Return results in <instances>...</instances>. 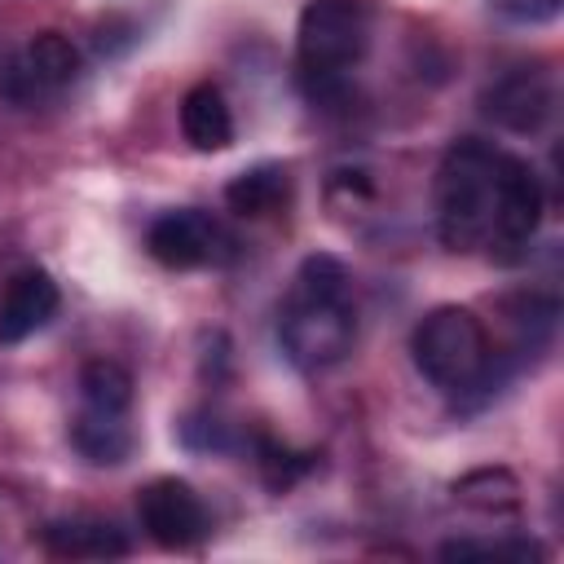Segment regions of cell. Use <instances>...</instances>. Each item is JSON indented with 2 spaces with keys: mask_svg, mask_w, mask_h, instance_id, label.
Listing matches in <instances>:
<instances>
[{
  "mask_svg": "<svg viewBox=\"0 0 564 564\" xmlns=\"http://www.w3.org/2000/svg\"><path fill=\"white\" fill-rule=\"evenodd\" d=\"M542 225L538 172L489 141L463 137L436 167V234L449 251H485L498 264L529 256Z\"/></svg>",
  "mask_w": 564,
  "mask_h": 564,
  "instance_id": "6da1fadb",
  "label": "cell"
},
{
  "mask_svg": "<svg viewBox=\"0 0 564 564\" xmlns=\"http://www.w3.org/2000/svg\"><path fill=\"white\" fill-rule=\"evenodd\" d=\"M352 339L357 308L348 269L335 256L317 251L291 278V291L278 308V344L300 370H326L352 352Z\"/></svg>",
  "mask_w": 564,
  "mask_h": 564,
  "instance_id": "7a4b0ae2",
  "label": "cell"
},
{
  "mask_svg": "<svg viewBox=\"0 0 564 564\" xmlns=\"http://www.w3.org/2000/svg\"><path fill=\"white\" fill-rule=\"evenodd\" d=\"M410 352H414L419 375L449 397L489 401V392H498V383L507 379L485 322L463 304H441L423 313L410 335Z\"/></svg>",
  "mask_w": 564,
  "mask_h": 564,
  "instance_id": "3957f363",
  "label": "cell"
},
{
  "mask_svg": "<svg viewBox=\"0 0 564 564\" xmlns=\"http://www.w3.org/2000/svg\"><path fill=\"white\" fill-rule=\"evenodd\" d=\"M366 9L361 0H308L295 26V62L313 97H326L344 70H352L366 53Z\"/></svg>",
  "mask_w": 564,
  "mask_h": 564,
  "instance_id": "277c9868",
  "label": "cell"
},
{
  "mask_svg": "<svg viewBox=\"0 0 564 564\" xmlns=\"http://www.w3.org/2000/svg\"><path fill=\"white\" fill-rule=\"evenodd\" d=\"M79 75V48L62 31H40L22 48L0 57V97L13 106H40Z\"/></svg>",
  "mask_w": 564,
  "mask_h": 564,
  "instance_id": "5b68a950",
  "label": "cell"
},
{
  "mask_svg": "<svg viewBox=\"0 0 564 564\" xmlns=\"http://www.w3.org/2000/svg\"><path fill=\"white\" fill-rule=\"evenodd\" d=\"M137 520H141L145 538L163 551H189L212 529L203 498L194 494V485H185L176 476H159L137 494Z\"/></svg>",
  "mask_w": 564,
  "mask_h": 564,
  "instance_id": "8992f818",
  "label": "cell"
},
{
  "mask_svg": "<svg viewBox=\"0 0 564 564\" xmlns=\"http://www.w3.org/2000/svg\"><path fill=\"white\" fill-rule=\"evenodd\" d=\"M145 247L163 269H203L229 256V234L198 207H176L163 212L159 220H150L145 229Z\"/></svg>",
  "mask_w": 564,
  "mask_h": 564,
  "instance_id": "52a82bcc",
  "label": "cell"
},
{
  "mask_svg": "<svg viewBox=\"0 0 564 564\" xmlns=\"http://www.w3.org/2000/svg\"><path fill=\"white\" fill-rule=\"evenodd\" d=\"M555 110V84L546 70L516 66L485 93V115L511 132H538Z\"/></svg>",
  "mask_w": 564,
  "mask_h": 564,
  "instance_id": "ba28073f",
  "label": "cell"
},
{
  "mask_svg": "<svg viewBox=\"0 0 564 564\" xmlns=\"http://www.w3.org/2000/svg\"><path fill=\"white\" fill-rule=\"evenodd\" d=\"M57 304H62V291H57L53 273H44V269L13 273L0 295V344H22L35 330H44L57 317Z\"/></svg>",
  "mask_w": 564,
  "mask_h": 564,
  "instance_id": "9c48e42d",
  "label": "cell"
},
{
  "mask_svg": "<svg viewBox=\"0 0 564 564\" xmlns=\"http://www.w3.org/2000/svg\"><path fill=\"white\" fill-rule=\"evenodd\" d=\"M40 546L57 560H119L128 538L110 520H53L40 529Z\"/></svg>",
  "mask_w": 564,
  "mask_h": 564,
  "instance_id": "30bf717a",
  "label": "cell"
},
{
  "mask_svg": "<svg viewBox=\"0 0 564 564\" xmlns=\"http://www.w3.org/2000/svg\"><path fill=\"white\" fill-rule=\"evenodd\" d=\"M181 132L198 154H216L234 145V115L216 84H194L181 97Z\"/></svg>",
  "mask_w": 564,
  "mask_h": 564,
  "instance_id": "8fae6325",
  "label": "cell"
},
{
  "mask_svg": "<svg viewBox=\"0 0 564 564\" xmlns=\"http://www.w3.org/2000/svg\"><path fill=\"white\" fill-rule=\"evenodd\" d=\"M70 445L84 463L93 467H119L132 458V427L128 414H106V410H79L70 419Z\"/></svg>",
  "mask_w": 564,
  "mask_h": 564,
  "instance_id": "7c38bea8",
  "label": "cell"
},
{
  "mask_svg": "<svg viewBox=\"0 0 564 564\" xmlns=\"http://www.w3.org/2000/svg\"><path fill=\"white\" fill-rule=\"evenodd\" d=\"M225 203L238 216H273L291 203V172L282 163H256L225 185Z\"/></svg>",
  "mask_w": 564,
  "mask_h": 564,
  "instance_id": "4fadbf2b",
  "label": "cell"
},
{
  "mask_svg": "<svg viewBox=\"0 0 564 564\" xmlns=\"http://www.w3.org/2000/svg\"><path fill=\"white\" fill-rule=\"evenodd\" d=\"M79 397L88 410H106V414H128L132 405V375L110 361V357H93L79 370Z\"/></svg>",
  "mask_w": 564,
  "mask_h": 564,
  "instance_id": "5bb4252c",
  "label": "cell"
},
{
  "mask_svg": "<svg viewBox=\"0 0 564 564\" xmlns=\"http://www.w3.org/2000/svg\"><path fill=\"white\" fill-rule=\"evenodd\" d=\"M454 498L476 511H516L520 507V480L507 467H476L454 480Z\"/></svg>",
  "mask_w": 564,
  "mask_h": 564,
  "instance_id": "9a60e30c",
  "label": "cell"
},
{
  "mask_svg": "<svg viewBox=\"0 0 564 564\" xmlns=\"http://www.w3.org/2000/svg\"><path fill=\"white\" fill-rule=\"evenodd\" d=\"M317 467V454H295L291 445L278 441H260V476L273 494H286L295 480H304Z\"/></svg>",
  "mask_w": 564,
  "mask_h": 564,
  "instance_id": "2e32d148",
  "label": "cell"
},
{
  "mask_svg": "<svg viewBox=\"0 0 564 564\" xmlns=\"http://www.w3.org/2000/svg\"><path fill=\"white\" fill-rule=\"evenodd\" d=\"M441 560H542V546L529 538H502V542L454 538L441 546Z\"/></svg>",
  "mask_w": 564,
  "mask_h": 564,
  "instance_id": "e0dca14e",
  "label": "cell"
},
{
  "mask_svg": "<svg viewBox=\"0 0 564 564\" xmlns=\"http://www.w3.org/2000/svg\"><path fill=\"white\" fill-rule=\"evenodd\" d=\"M560 4H564V0H494L498 13H507L511 22H529V26L551 22V18L560 13Z\"/></svg>",
  "mask_w": 564,
  "mask_h": 564,
  "instance_id": "ac0fdd59",
  "label": "cell"
}]
</instances>
